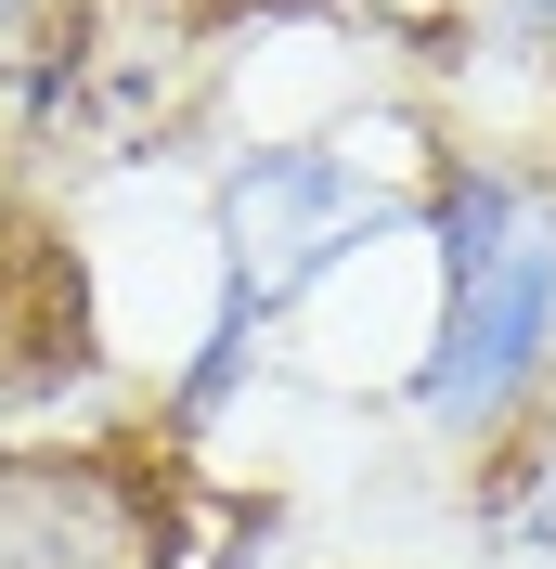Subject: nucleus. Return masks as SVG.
Returning <instances> with one entry per match:
<instances>
[{"instance_id": "1", "label": "nucleus", "mask_w": 556, "mask_h": 569, "mask_svg": "<svg viewBox=\"0 0 556 569\" xmlns=\"http://www.w3.org/2000/svg\"><path fill=\"white\" fill-rule=\"evenodd\" d=\"M181 466L142 440H0V569H181Z\"/></svg>"}, {"instance_id": "4", "label": "nucleus", "mask_w": 556, "mask_h": 569, "mask_svg": "<svg viewBox=\"0 0 556 569\" xmlns=\"http://www.w3.org/2000/svg\"><path fill=\"white\" fill-rule=\"evenodd\" d=\"M492 27H505V52H556V0H492Z\"/></svg>"}, {"instance_id": "2", "label": "nucleus", "mask_w": 556, "mask_h": 569, "mask_svg": "<svg viewBox=\"0 0 556 569\" xmlns=\"http://www.w3.org/2000/svg\"><path fill=\"white\" fill-rule=\"evenodd\" d=\"M544 362H556V208H530L518 247L492 259L479 284L440 298V323H427L401 401H415L440 440H492V427L544 389Z\"/></svg>"}, {"instance_id": "5", "label": "nucleus", "mask_w": 556, "mask_h": 569, "mask_svg": "<svg viewBox=\"0 0 556 569\" xmlns=\"http://www.w3.org/2000/svg\"><path fill=\"white\" fill-rule=\"evenodd\" d=\"M27 13H39V0H0V52H13V39H27Z\"/></svg>"}, {"instance_id": "3", "label": "nucleus", "mask_w": 556, "mask_h": 569, "mask_svg": "<svg viewBox=\"0 0 556 569\" xmlns=\"http://www.w3.org/2000/svg\"><path fill=\"white\" fill-rule=\"evenodd\" d=\"M272 284H246V272H220V298H208V323H195V350L169 362V389H156V415H169V440H208L220 427V401L259 376V337H272Z\"/></svg>"}]
</instances>
